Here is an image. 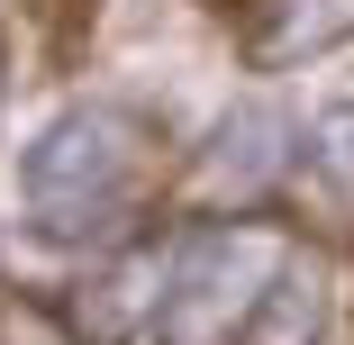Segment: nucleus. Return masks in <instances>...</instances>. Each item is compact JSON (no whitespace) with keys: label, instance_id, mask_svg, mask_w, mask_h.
I'll list each match as a JSON object with an SVG mask.
<instances>
[{"label":"nucleus","instance_id":"1","mask_svg":"<svg viewBox=\"0 0 354 345\" xmlns=\"http://www.w3.org/2000/svg\"><path fill=\"white\" fill-rule=\"evenodd\" d=\"M164 182V136L146 109H127V100H82V109H64L28 164H19V191H28V218L46 236H73V245H100L118 236L136 209L155 200Z\"/></svg>","mask_w":354,"mask_h":345},{"label":"nucleus","instance_id":"2","mask_svg":"<svg viewBox=\"0 0 354 345\" xmlns=\"http://www.w3.org/2000/svg\"><path fill=\"white\" fill-rule=\"evenodd\" d=\"M291 254L300 245L281 227H263V218H218L209 236H191L182 263H173V282H164V309H155L164 345H245L272 272Z\"/></svg>","mask_w":354,"mask_h":345},{"label":"nucleus","instance_id":"3","mask_svg":"<svg viewBox=\"0 0 354 345\" xmlns=\"http://www.w3.org/2000/svg\"><path fill=\"white\" fill-rule=\"evenodd\" d=\"M281 127L272 109H236V118H218V136H209V155H200V191L209 200H263L272 182H281V164H291V146H281Z\"/></svg>","mask_w":354,"mask_h":345},{"label":"nucleus","instance_id":"4","mask_svg":"<svg viewBox=\"0 0 354 345\" xmlns=\"http://www.w3.org/2000/svg\"><path fill=\"white\" fill-rule=\"evenodd\" d=\"M345 37H354V0H254L245 10V64H263V73L309 64Z\"/></svg>","mask_w":354,"mask_h":345},{"label":"nucleus","instance_id":"5","mask_svg":"<svg viewBox=\"0 0 354 345\" xmlns=\"http://www.w3.org/2000/svg\"><path fill=\"white\" fill-rule=\"evenodd\" d=\"M164 254H127V263H109L100 282H82L73 291V336H91V345H118V336H136L146 327V309H164Z\"/></svg>","mask_w":354,"mask_h":345},{"label":"nucleus","instance_id":"6","mask_svg":"<svg viewBox=\"0 0 354 345\" xmlns=\"http://www.w3.org/2000/svg\"><path fill=\"white\" fill-rule=\"evenodd\" d=\"M327 327H336V291H327V272H318L309 254H291V263L272 272V291H263L245 345H327Z\"/></svg>","mask_w":354,"mask_h":345},{"label":"nucleus","instance_id":"7","mask_svg":"<svg viewBox=\"0 0 354 345\" xmlns=\"http://www.w3.org/2000/svg\"><path fill=\"white\" fill-rule=\"evenodd\" d=\"M300 191L318 200V218L354 236V100L318 109L309 136H300Z\"/></svg>","mask_w":354,"mask_h":345}]
</instances>
